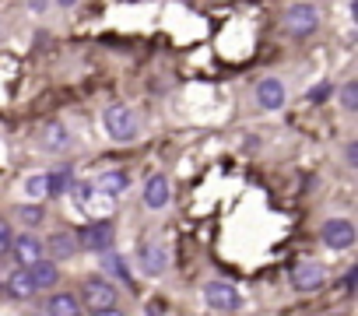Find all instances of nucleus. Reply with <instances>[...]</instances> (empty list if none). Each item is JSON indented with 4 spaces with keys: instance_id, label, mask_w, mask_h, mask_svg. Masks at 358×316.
Wrapping results in <instances>:
<instances>
[{
    "instance_id": "27",
    "label": "nucleus",
    "mask_w": 358,
    "mask_h": 316,
    "mask_svg": "<svg viewBox=\"0 0 358 316\" xmlns=\"http://www.w3.org/2000/svg\"><path fill=\"white\" fill-rule=\"evenodd\" d=\"M344 155H348V166H358V144H348Z\"/></svg>"
},
{
    "instance_id": "12",
    "label": "nucleus",
    "mask_w": 358,
    "mask_h": 316,
    "mask_svg": "<svg viewBox=\"0 0 358 316\" xmlns=\"http://www.w3.org/2000/svg\"><path fill=\"white\" fill-rule=\"evenodd\" d=\"M11 250H15V257H18V264H22V267H29V264H36V260L43 257V243H39L36 236L11 239Z\"/></svg>"
},
{
    "instance_id": "24",
    "label": "nucleus",
    "mask_w": 358,
    "mask_h": 316,
    "mask_svg": "<svg viewBox=\"0 0 358 316\" xmlns=\"http://www.w3.org/2000/svg\"><path fill=\"white\" fill-rule=\"evenodd\" d=\"M11 225L4 222V218H0V257H4V253H11Z\"/></svg>"
},
{
    "instance_id": "1",
    "label": "nucleus",
    "mask_w": 358,
    "mask_h": 316,
    "mask_svg": "<svg viewBox=\"0 0 358 316\" xmlns=\"http://www.w3.org/2000/svg\"><path fill=\"white\" fill-rule=\"evenodd\" d=\"M71 197H74L78 211L88 215V218H109L116 211L113 194H106V190H99L92 183H71Z\"/></svg>"
},
{
    "instance_id": "26",
    "label": "nucleus",
    "mask_w": 358,
    "mask_h": 316,
    "mask_svg": "<svg viewBox=\"0 0 358 316\" xmlns=\"http://www.w3.org/2000/svg\"><path fill=\"white\" fill-rule=\"evenodd\" d=\"M355 281H358V267H351V271L344 274V288H348V292H355Z\"/></svg>"
},
{
    "instance_id": "7",
    "label": "nucleus",
    "mask_w": 358,
    "mask_h": 316,
    "mask_svg": "<svg viewBox=\"0 0 358 316\" xmlns=\"http://www.w3.org/2000/svg\"><path fill=\"white\" fill-rule=\"evenodd\" d=\"M323 243L334 246V250L355 246V225H351L348 218H330V222L323 225Z\"/></svg>"
},
{
    "instance_id": "9",
    "label": "nucleus",
    "mask_w": 358,
    "mask_h": 316,
    "mask_svg": "<svg viewBox=\"0 0 358 316\" xmlns=\"http://www.w3.org/2000/svg\"><path fill=\"white\" fill-rule=\"evenodd\" d=\"M323 281H327V274H323L320 264H299L292 271V285L299 292H316V288H323Z\"/></svg>"
},
{
    "instance_id": "20",
    "label": "nucleus",
    "mask_w": 358,
    "mask_h": 316,
    "mask_svg": "<svg viewBox=\"0 0 358 316\" xmlns=\"http://www.w3.org/2000/svg\"><path fill=\"white\" fill-rule=\"evenodd\" d=\"M43 141H46L53 151H60V148H67V144H71V134H67V127H64V123H50V127H46V134H43Z\"/></svg>"
},
{
    "instance_id": "2",
    "label": "nucleus",
    "mask_w": 358,
    "mask_h": 316,
    "mask_svg": "<svg viewBox=\"0 0 358 316\" xmlns=\"http://www.w3.org/2000/svg\"><path fill=\"white\" fill-rule=\"evenodd\" d=\"M81 306L88 313H116V288L106 278H85L81 285Z\"/></svg>"
},
{
    "instance_id": "25",
    "label": "nucleus",
    "mask_w": 358,
    "mask_h": 316,
    "mask_svg": "<svg viewBox=\"0 0 358 316\" xmlns=\"http://www.w3.org/2000/svg\"><path fill=\"white\" fill-rule=\"evenodd\" d=\"M323 99H330V85H327V81H323V85H316V88L309 92V102H316V106H320Z\"/></svg>"
},
{
    "instance_id": "6",
    "label": "nucleus",
    "mask_w": 358,
    "mask_h": 316,
    "mask_svg": "<svg viewBox=\"0 0 358 316\" xmlns=\"http://www.w3.org/2000/svg\"><path fill=\"white\" fill-rule=\"evenodd\" d=\"M204 302H208L211 309H218V313H236V309L243 306V295H239V288L229 285V281H211V285L204 288Z\"/></svg>"
},
{
    "instance_id": "10",
    "label": "nucleus",
    "mask_w": 358,
    "mask_h": 316,
    "mask_svg": "<svg viewBox=\"0 0 358 316\" xmlns=\"http://www.w3.org/2000/svg\"><path fill=\"white\" fill-rule=\"evenodd\" d=\"M29 274H32V285H36V292H46V288H53L57 281H60V271L53 267V260H36V264H29Z\"/></svg>"
},
{
    "instance_id": "14",
    "label": "nucleus",
    "mask_w": 358,
    "mask_h": 316,
    "mask_svg": "<svg viewBox=\"0 0 358 316\" xmlns=\"http://www.w3.org/2000/svg\"><path fill=\"white\" fill-rule=\"evenodd\" d=\"M144 204L155 208V211L169 204V180H165V176H151V180H148V187H144Z\"/></svg>"
},
{
    "instance_id": "19",
    "label": "nucleus",
    "mask_w": 358,
    "mask_h": 316,
    "mask_svg": "<svg viewBox=\"0 0 358 316\" xmlns=\"http://www.w3.org/2000/svg\"><path fill=\"white\" fill-rule=\"evenodd\" d=\"M127 187H130V180H127V173H120V169H116V173H102V176H99V190H106V194H113V197H116V194H123Z\"/></svg>"
},
{
    "instance_id": "18",
    "label": "nucleus",
    "mask_w": 358,
    "mask_h": 316,
    "mask_svg": "<svg viewBox=\"0 0 358 316\" xmlns=\"http://www.w3.org/2000/svg\"><path fill=\"white\" fill-rule=\"evenodd\" d=\"M106 257H102V271H109L113 278H120L123 285H134V278H130V271H127V260L123 257H116V253H109V250H102Z\"/></svg>"
},
{
    "instance_id": "29",
    "label": "nucleus",
    "mask_w": 358,
    "mask_h": 316,
    "mask_svg": "<svg viewBox=\"0 0 358 316\" xmlns=\"http://www.w3.org/2000/svg\"><path fill=\"white\" fill-rule=\"evenodd\" d=\"M57 4H60V8H74V4H78V0H57Z\"/></svg>"
},
{
    "instance_id": "15",
    "label": "nucleus",
    "mask_w": 358,
    "mask_h": 316,
    "mask_svg": "<svg viewBox=\"0 0 358 316\" xmlns=\"http://www.w3.org/2000/svg\"><path fill=\"white\" fill-rule=\"evenodd\" d=\"M46 313H53V316H78L81 313V302H78V295L60 292V295L46 299Z\"/></svg>"
},
{
    "instance_id": "28",
    "label": "nucleus",
    "mask_w": 358,
    "mask_h": 316,
    "mask_svg": "<svg viewBox=\"0 0 358 316\" xmlns=\"http://www.w3.org/2000/svg\"><path fill=\"white\" fill-rule=\"evenodd\" d=\"M29 4H32L36 11H43V8H46V0H29Z\"/></svg>"
},
{
    "instance_id": "16",
    "label": "nucleus",
    "mask_w": 358,
    "mask_h": 316,
    "mask_svg": "<svg viewBox=\"0 0 358 316\" xmlns=\"http://www.w3.org/2000/svg\"><path fill=\"white\" fill-rule=\"evenodd\" d=\"M43 180H46V194H50V197H60V194H67V190H71V183H74V173H71L67 166H60V169L46 173Z\"/></svg>"
},
{
    "instance_id": "5",
    "label": "nucleus",
    "mask_w": 358,
    "mask_h": 316,
    "mask_svg": "<svg viewBox=\"0 0 358 316\" xmlns=\"http://www.w3.org/2000/svg\"><path fill=\"white\" fill-rule=\"evenodd\" d=\"M78 246H85V250H109L113 246V222L109 218H92L88 225H81L78 229Z\"/></svg>"
},
{
    "instance_id": "11",
    "label": "nucleus",
    "mask_w": 358,
    "mask_h": 316,
    "mask_svg": "<svg viewBox=\"0 0 358 316\" xmlns=\"http://www.w3.org/2000/svg\"><path fill=\"white\" fill-rule=\"evenodd\" d=\"M257 102H260L264 109H281V106H285V85L274 81V78L260 81V85H257Z\"/></svg>"
},
{
    "instance_id": "8",
    "label": "nucleus",
    "mask_w": 358,
    "mask_h": 316,
    "mask_svg": "<svg viewBox=\"0 0 358 316\" xmlns=\"http://www.w3.org/2000/svg\"><path fill=\"white\" fill-rule=\"evenodd\" d=\"M141 267H144V274H151V278H158V274L169 267V253H165V246H162L158 239H148V243L141 246Z\"/></svg>"
},
{
    "instance_id": "22",
    "label": "nucleus",
    "mask_w": 358,
    "mask_h": 316,
    "mask_svg": "<svg viewBox=\"0 0 358 316\" xmlns=\"http://www.w3.org/2000/svg\"><path fill=\"white\" fill-rule=\"evenodd\" d=\"M25 194H29L32 201L46 197V180H43V176H29V180H25Z\"/></svg>"
},
{
    "instance_id": "3",
    "label": "nucleus",
    "mask_w": 358,
    "mask_h": 316,
    "mask_svg": "<svg viewBox=\"0 0 358 316\" xmlns=\"http://www.w3.org/2000/svg\"><path fill=\"white\" fill-rule=\"evenodd\" d=\"M316 25H320V11H316L313 4H292V8L285 11V32H288L292 39L313 36Z\"/></svg>"
},
{
    "instance_id": "23",
    "label": "nucleus",
    "mask_w": 358,
    "mask_h": 316,
    "mask_svg": "<svg viewBox=\"0 0 358 316\" xmlns=\"http://www.w3.org/2000/svg\"><path fill=\"white\" fill-rule=\"evenodd\" d=\"M18 215H22V222H25V225H32V229H36V225H43V211H39L36 204H29V208H22Z\"/></svg>"
},
{
    "instance_id": "4",
    "label": "nucleus",
    "mask_w": 358,
    "mask_h": 316,
    "mask_svg": "<svg viewBox=\"0 0 358 316\" xmlns=\"http://www.w3.org/2000/svg\"><path fill=\"white\" fill-rule=\"evenodd\" d=\"M102 123H106V134L113 141H120V144L137 137V120H134V113L127 106H109L106 116H102Z\"/></svg>"
},
{
    "instance_id": "13",
    "label": "nucleus",
    "mask_w": 358,
    "mask_h": 316,
    "mask_svg": "<svg viewBox=\"0 0 358 316\" xmlns=\"http://www.w3.org/2000/svg\"><path fill=\"white\" fill-rule=\"evenodd\" d=\"M8 295L11 299H32L36 295V285H32V274H29V267H18L11 278H8Z\"/></svg>"
},
{
    "instance_id": "17",
    "label": "nucleus",
    "mask_w": 358,
    "mask_h": 316,
    "mask_svg": "<svg viewBox=\"0 0 358 316\" xmlns=\"http://www.w3.org/2000/svg\"><path fill=\"white\" fill-rule=\"evenodd\" d=\"M74 250H78V239L71 232H53L50 236V257L53 260H67V257H74Z\"/></svg>"
},
{
    "instance_id": "21",
    "label": "nucleus",
    "mask_w": 358,
    "mask_h": 316,
    "mask_svg": "<svg viewBox=\"0 0 358 316\" xmlns=\"http://www.w3.org/2000/svg\"><path fill=\"white\" fill-rule=\"evenodd\" d=\"M341 106H344L348 113L358 109V81H348V85L341 88Z\"/></svg>"
}]
</instances>
